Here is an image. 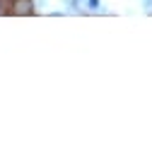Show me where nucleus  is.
<instances>
[{"label":"nucleus","mask_w":152,"mask_h":152,"mask_svg":"<svg viewBox=\"0 0 152 152\" xmlns=\"http://www.w3.org/2000/svg\"><path fill=\"white\" fill-rule=\"evenodd\" d=\"M12 12L15 15H31L34 12L31 0H15V3H12Z\"/></svg>","instance_id":"f257e3e1"},{"label":"nucleus","mask_w":152,"mask_h":152,"mask_svg":"<svg viewBox=\"0 0 152 152\" xmlns=\"http://www.w3.org/2000/svg\"><path fill=\"white\" fill-rule=\"evenodd\" d=\"M87 5L89 10H99V0H87Z\"/></svg>","instance_id":"f03ea898"},{"label":"nucleus","mask_w":152,"mask_h":152,"mask_svg":"<svg viewBox=\"0 0 152 152\" xmlns=\"http://www.w3.org/2000/svg\"><path fill=\"white\" fill-rule=\"evenodd\" d=\"M0 12H3V0H0Z\"/></svg>","instance_id":"7ed1b4c3"}]
</instances>
